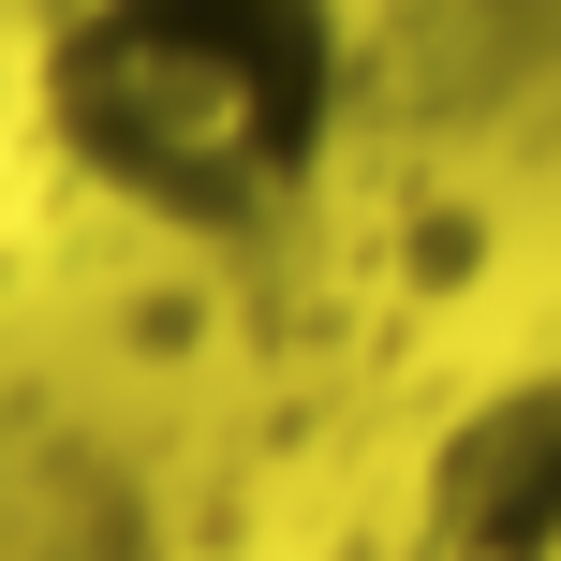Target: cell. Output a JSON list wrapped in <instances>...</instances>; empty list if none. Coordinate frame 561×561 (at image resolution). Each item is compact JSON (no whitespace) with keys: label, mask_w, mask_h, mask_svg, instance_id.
Segmentation results:
<instances>
[{"label":"cell","mask_w":561,"mask_h":561,"mask_svg":"<svg viewBox=\"0 0 561 561\" xmlns=\"http://www.w3.org/2000/svg\"><path fill=\"white\" fill-rule=\"evenodd\" d=\"M30 118L118 222L252 252L340 163L355 15L340 0H30Z\"/></svg>","instance_id":"obj_1"},{"label":"cell","mask_w":561,"mask_h":561,"mask_svg":"<svg viewBox=\"0 0 561 561\" xmlns=\"http://www.w3.org/2000/svg\"><path fill=\"white\" fill-rule=\"evenodd\" d=\"M428 561H561V355L428 444Z\"/></svg>","instance_id":"obj_2"}]
</instances>
